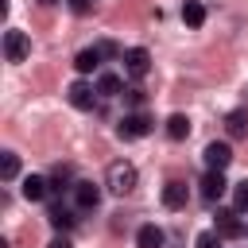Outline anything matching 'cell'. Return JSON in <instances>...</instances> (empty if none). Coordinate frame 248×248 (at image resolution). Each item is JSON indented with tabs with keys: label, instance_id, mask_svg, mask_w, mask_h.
I'll return each mask as SVG.
<instances>
[{
	"label": "cell",
	"instance_id": "6da1fadb",
	"mask_svg": "<svg viewBox=\"0 0 248 248\" xmlns=\"http://www.w3.org/2000/svg\"><path fill=\"white\" fill-rule=\"evenodd\" d=\"M136 178H140V174H136L132 163H112V167H108V190L120 194V198H124L128 190H136Z\"/></svg>",
	"mask_w": 248,
	"mask_h": 248
},
{
	"label": "cell",
	"instance_id": "7a4b0ae2",
	"mask_svg": "<svg viewBox=\"0 0 248 248\" xmlns=\"http://www.w3.org/2000/svg\"><path fill=\"white\" fill-rule=\"evenodd\" d=\"M27 54H31V39L12 27V31L4 35V58H8V62H23Z\"/></svg>",
	"mask_w": 248,
	"mask_h": 248
},
{
	"label": "cell",
	"instance_id": "3957f363",
	"mask_svg": "<svg viewBox=\"0 0 248 248\" xmlns=\"http://www.w3.org/2000/svg\"><path fill=\"white\" fill-rule=\"evenodd\" d=\"M66 101H70L74 108L89 112V108L97 105V85H89V81H74V85L66 89Z\"/></svg>",
	"mask_w": 248,
	"mask_h": 248
},
{
	"label": "cell",
	"instance_id": "277c9868",
	"mask_svg": "<svg viewBox=\"0 0 248 248\" xmlns=\"http://www.w3.org/2000/svg\"><path fill=\"white\" fill-rule=\"evenodd\" d=\"M147 132H151V120H147L143 112H128V116L120 120V128H116L120 140H140V136H147Z\"/></svg>",
	"mask_w": 248,
	"mask_h": 248
},
{
	"label": "cell",
	"instance_id": "5b68a950",
	"mask_svg": "<svg viewBox=\"0 0 248 248\" xmlns=\"http://www.w3.org/2000/svg\"><path fill=\"white\" fill-rule=\"evenodd\" d=\"M124 70H128L132 78H147V74H151V54H147L143 46H132V50L124 54Z\"/></svg>",
	"mask_w": 248,
	"mask_h": 248
},
{
	"label": "cell",
	"instance_id": "8992f818",
	"mask_svg": "<svg viewBox=\"0 0 248 248\" xmlns=\"http://www.w3.org/2000/svg\"><path fill=\"white\" fill-rule=\"evenodd\" d=\"M240 232H244L240 213H236V209H221V213H217V236H221V240H236Z\"/></svg>",
	"mask_w": 248,
	"mask_h": 248
},
{
	"label": "cell",
	"instance_id": "52a82bcc",
	"mask_svg": "<svg viewBox=\"0 0 248 248\" xmlns=\"http://www.w3.org/2000/svg\"><path fill=\"white\" fill-rule=\"evenodd\" d=\"M202 155H205V170H225L232 163V147L229 143H209Z\"/></svg>",
	"mask_w": 248,
	"mask_h": 248
},
{
	"label": "cell",
	"instance_id": "ba28073f",
	"mask_svg": "<svg viewBox=\"0 0 248 248\" xmlns=\"http://www.w3.org/2000/svg\"><path fill=\"white\" fill-rule=\"evenodd\" d=\"M225 186H229V182H225L221 170H205V174H202V198H205V202H217V198L225 194Z\"/></svg>",
	"mask_w": 248,
	"mask_h": 248
},
{
	"label": "cell",
	"instance_id": "9c48e42d",
	"mask_svg": "<svg viewBox=\"0 0 248 248\" xmlns=\"http://www.w3.org/2000/svg\"><path fill=\"white\" fill-rule=\"evenodd\" d=\"M74 202H78V209H97L101 186H93V182H74Z\"/></svg>",
	"mask_w": 248,
	"mask_h": 248
},
{
	"label": "cell",
	"instance_id": "30bf717a",
	"mask_svg": "<svg viewBox=\"0 0 248 248\" xmlns=\"http://www.w3.org/2000/svg\"><path fill=\"white\" fill-rule=\"evenodd\" d=\"M50 194V178H43V174H27L23 178V198L27 202H43Z\"/></svg>",
	"mask_w": 248,
	"mask_h": 248
},
{
	"label": "cell",
	"instance_id": "8fae6325",
	"mask_svg": "<svg viewBox=\"0 0 248 248\" xmlns=\"http://www.w3.org/2000/svg\"><path fill=\"white\" fill-rule=\"evenodd\" d=\"M101 46H85V50H78V58H74V66H78V74H93L97 66H101Z\"/></svg>",
	"mask_w": 248,
	"mask_h": 248
},
{
	"label": "cell",
	"instance_id": "7c38bea8",
	"mask_svg": "<svg viewBox=\"0 0 248 248\" xmlns=\"http://www.w3.org/2000/svg\"><path fill=\"white\" fill-rule=\"evenodd\" d=\"M225 132H229L232 140H244V136H248V112H244V108H232V112L225 116Z\"/></svg>",
	"mask_w": 248,
	"mask_h": 248
},
{
	"label": "cell",
	"instance_id": "4fadbf2b",
	"mask_svg": "<svg viewBox=\"0 0 248 248\" xmlns=\"http://www.w3.org/2000/svg\"><path fill=\"white\" fill-rule=\"evenodd\" d=\"M163 205L167 209H182L186 205V182H167L163 186Z\"/></svg>",
	"mask_w": 248,
	"mask_h": 248
},
{
	"label": "cell",
	"instance_id": "5bb4252c",
	"mask_svg": "<svg viewBox=\"0 0 248 248\" xmlns=\"http://www.w3.org/2000/svg\"><path fill=\"white\" fill-rule=\"evenodd\" d=\"M136 248H163V229H159V225H140Z\"/></svg>",
	"mask_w": 248,
	"mask_h": 248
},
{
	"label": "cell",
	"instance_id": "9a60e30c",
	"mask_svg": "<svg viewBox=\"0 0 248 248\" xmlns=\"http://www.w3.org/2000/svg\"><path fill=\"white\" fill-rule=\"evenodd\" d=\"M46 221H50V225L62 232V229H74V221H78V217H74L66 205H50V209H46Z\"/></svg>",
	"mask_w": 248,
	"mask_h": 248
},
{
	"label": "cell",
	"instance_id": "2e32d148",
	"mask_svg": "<svg viewBox=\"0 0 248 248\" xmlns=\"http://www.w3.org/2000/svg\"><path fill=\"white\" fill-rule=\"evenodd\" d=\"M182 23H186V27H202V23H205V8H202L198 0H186V4H182Z\"/></svg>",
	"mask_w": 248,
	"mask_h": 248
},
{
	"label": "cell",
	"instance_id": "e0dca14e",
	"mask_svg": "<svg viewBox=\"0 0 248 248\" xmlns=\"http://www.w3.org/2000/svg\"><path fill=\"white\" fill-rule=\"evenodd\" d=\"M120 89H124V81H120L116 74H101V78H97V93H101V97H120Z\"/></svg>",
	"mask_w": 248,
	"mask_h": 248
},
{
	"label": "cell",
	"instance_id": "ac0fdd59",
	"mask_svg": "<svg viewBox=\"0 0 248 248\" xmlns=\"http://www.w3.org/2000/svg\"><path fill=\"white\" fill-rule=\"evenodd\" d=\"M167 136H170V140H186V136H190V120H186L182 112L167 116Z\"/></svg>",
	"mask_w": 248,
	"mask_h": 248
},
{
	"label": "cell",
	"instance_id": "d6986e66",
	"mask_svg": "<svg viewBox=\"0 0 248 248\" xmlns=\"http://www.w3.org/2000/svg\"><path fill=\"white\" fill-rule=\"evenodd\" d=\"M16 174H19V155H16V151H4V159H0V178L12 182Z\"/></svg>",
	"mask_w": 248,
	"mask_h": 248
},
{
	"label": "cell",
	"instance_id": "ffe728a7",
	"mask_svg": "<svg viewBox=\"0 0 248 248\" xmlns=\"http://www.w3.org/2000/svg\"><path fill=\"white\" fill-rule=\"evenodd\" d=\"M232 209H236V213H248V178L236 182V190H232Z\"/></svg>",
	"mask_w": 248,
	"mask_h": 248
},
{
	"label": "cell",
	"instance_id": "44dd1931",
	"mask_svg": "<svg viewBox=\"0 0 248 248\" xmlns=\"http://www.w3.org/2000/svg\"><path fill=\"white\" fill-rule=\"evenodd\" d=\"M70 178H74V170H70V167H54L50 186H54V190H66V182H70Z\"/></svg>",
	"mask_w": 248,
	"mask_h": 248
},
{
	"label": "cell",
	"instance_id": "7402d4cb",
	"mask_svg": "<svg viewBox=\"0 0 248 248\" xmlns=\"http://www.w3.org/2000/svg\"><path fill=\"white\" fill-rule=\"evenodd\" d=\"M194 248H221V236H217V229H209V232H198Z\"/></svg>",
	"mask_w": 248,
	"mask_h": 248
},
{
	"label": "cell",
	"instance_id": "603a6c76",
	"mask_svg": "<svg viewBox=\"0 0 248 248\" xmlns=\"http://www.w3.org/2000/svg\"><path fill=\"white\" fill-rule=\"evenodd\" d=\"M124 101L140 108V105H143V89H124Z\"/></svg>",
	"mask_w": 248,
	"mask_h": 248
},
{
	"label": "cell",
	"instance_id": "cb8c5ba5",
	"mask_svg": "<svg viewBox=\"0 0 248 248\" xmlns=\"http://www.w3.org/2000/svg\"><path fill=\"white\" fill-rule=\"evenodd\" d=\"M46 248H74V244H70V240H66V236H54V240H50V244H46Z\"/></svg>",
	"mask_w": 248,
	"mask_h": 248
},
{
	"label": "cell",
	"instance_id": "d4e9b609",
	"mask_svg": "<svg viewBox=\"0 0 248 248\" xmlns=\"http://www.w3.org/2000/svg\"><path fill=\"white\" fill-rule=\"evenodd\" d=\"M70 8L74 12H89V0H70Z\"/></svg>",
	"mask_w": 248,
	"mask_h": 248
},
{
	"label": "cell",
	"instance_id": "484cf974",
	"mask_svg": "<svg viewBox=\"0 0 248 248\" xmlns=\"http://www.w3.org/2000/svg\"><path fill=\"white\" fill-rule=\"evenodd\" d=\"M43 4H54V0H43Z\"/></svg>",
	"mask_w": 248,
	"mask_h": 248
},
{
	"label": "cell",
	"instance_id": "4316f807",
	"mask_svg": "<svg viewBox=\"0 0 248 248\" xmlns=\"http://www.w3.org/2000/svg\"><path fill=\"white\" fill-rule=\"evenodd\" d=\"M244 232H248V225H244Z\"/></svg>",
	"mask_w": 248,
	"mask_h": 248
}]
</instances>
